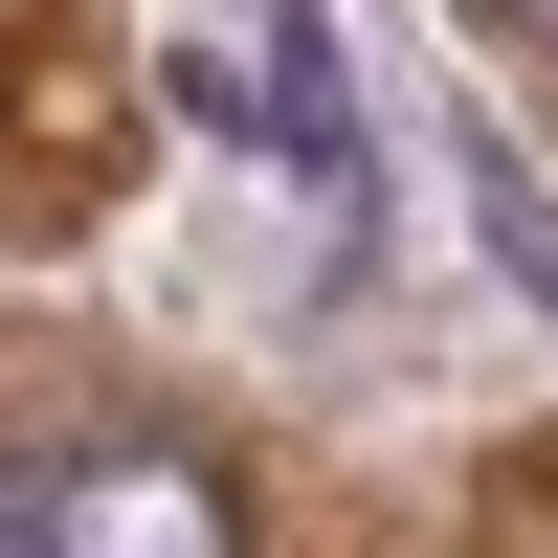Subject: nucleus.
I'll use <instances>...</instances> for the list:
<instances>
[{"mask_svg": "<svg viewBox=\"0 0 558 558\" xmlns=\"http://www.w3.org/2000/svg\"><path fill=\"white\" fill-rule=\"evenodd\" d=\"M0 558H223V492L157 447H89V470H0Z\"/></svg>", "mask_w": 558, "mask_h": 558, "instance_id": "nucleus-1", "label": "nucleus"}, {"mask_svg": "<svg viewBox=\"0 0 558 558\" xmlns=\"http://www.w3.org/2000/svg\"><path fill=\"white\" fill-rule=\"evenodd\" d=\"M470 202H492V268H514V291L558 313V202H536V179H514V157H470Z\"/></svg>", "mask_w": 558, "mask_h": 558, "instance_id": "nucleus-2", "label": "nucleus"}]
</instances>
